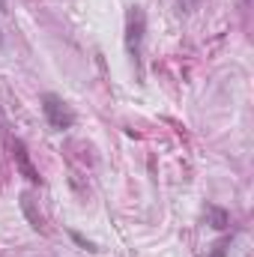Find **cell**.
<instances>
[{
    "label": "cell",
    "mask_w": 254,
    "mask_h": 257,
    "mask_svg": "<svg viewBox=\"0 0 254 257\" xmlns=\"http://www.w3.org/2000/svg\"><path fill=\"white\" fill-rule=\"evenodd\" d=\"M72 239H75V242H78L81 248H87V251H96V245H93V242H87V239H84L81 233H72Z\"/></svg>",
    "instance_id": "obj_6"
},
{
    "label": "cell",
    "mask_w": 254,
    "mask_h": 257,
    "mask_svg": "<svg viewBox=\"0 0 254 257\" xmlns=\"http://www.w3.org/2000/svg\"><path fill=\"white\" fill-rule=\"evenodd\" d=\"M0 12H9V3L6 0H0Z\"/></svg>",
    "instance_id": "obj_7"
},
{
    "label": "cell",
    "mask_w": 254,
    "mask_h": 257,
    "mask_svg": "<svg viewBox=\"0 0 254 257\" xmlns=\"http://www.w3.org/2000/svg\"><path fill=\"white\" fill-rule=\"evenodd\" d=\"M144 33H147V15H144V9L141 6H129V12H126V51L135 63L141 60Z\"/></svg>",
    "instance_id": "obj_1"
},
{
    "label": "cell",
    "mask_w": 254,
    "mask_h": 257,
    "mask_svg": "<svg viewBox=\"0 0 254 257\" xmlns=\"http://www.w3.org/2000/svg\"><path fill=\"white\" fill-rule=\"evenodd\" d=\"M42 114H45L48 126L57 128V132H66V128L75 126V111L66 105L57 93H45L42 96Z\"/></svg>",
    "instance_id": "obj_2"
},
{
    "label": "cell",
    "mask_w": 254,
    "mask_h": 257,
    "mask_svg": "<svg viewBox=\"0 0 254 257\" xmlns=\"http://www.w3.org/2000/svg\"><path fill=\"white\" fill-rule=\"evenodd\" d=\"M15 150H18L15 156H18V165H21V171L27 174V180H30V183H39V174L30 168V162H27V156H24V147H21V144H15Z\"/></svg>",
    "instance_id": "obj_4"
},
{
    "label": "cell",
    "mask_w": 254,
    "mask_h": 257,
    "mask_svg": "<svg viewBox=\"0 0 254 257\" xmlns=\"http://www.w3.org/2000/svg\"><path fill=\"white\" fill-rule=\"evenodd\" d=\"M21 206H24V212H27V218H30V224H33V227L39 230V227H42V215H36V209H33V197H30L27 192L21 194Z\"/></svg>",
    "instance_id": "obj_3"
},
{
    "label": "cell",
    "mask_w": 254,
    "mask_h": 257,
    "mask_svg": "<svg viewBox=\"0 0 254 257\" xmlns=\"http://www.w3.org/2000/svg\"><path fill=\"white\" fill-rule=\"evenodd\" d=\"M209 212H212V227H215V230H224V227H227V212H224V209H215V206H212Z\"/></svg>",
    "instance_id": "obj_5"
},
{
    "label": "cell",
    "mask_w": 254,
    "mask_h": 257,
    "mask_svg": "<svg viewBox=\"0 0 254 257\" xmlns=\"http://www.w3.org/2000/svg\"><path fill=\"white\" fill-rule=\"evenodd\" d=\"M0 48H3V33H0Z\"/></svg>",
    "instance_id": "obj_8"
}]
</instances>
